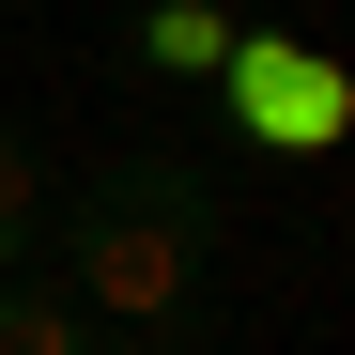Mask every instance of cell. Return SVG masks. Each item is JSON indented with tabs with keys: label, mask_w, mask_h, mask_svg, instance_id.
<instances>
[{
	"label": "cell",
	"mask_w": 355,
	"mask_h": 355,
	"mask_svg": "<svg viewBox=\"0 0 355 355\" xmlns=\"http://www.w3.org/2000/svg\"><path fill=\"white\" fill-rule=\"evenodd\" d=\"M216 232H232V186L201 155H108L78 201H46V278L108 340H170V324H201Z\"/></svg>",
	"instance_id": "obj_1"
},
{
	"label": "cell",
	"mask_w": 355,
	"mask_h": 355,
	"mask_svg": "<svg viewBox=\"0 0 355 355\" xmlns=\"http://www.w3.org/2000/svg\"><path fill=\"white\" fill-rule=\"evenodd\" d=\"M201 93H216V124L263 139V155H340L355 139V62L309 46V31H232V62Z\"/></svg>",
	"instance_id": "obj_2"
},
{
	"label": "cell",
	"mask_w": 355,
	"mask_h": 355,
	"mask_svg": "<svg viewBox=\"0 0 355 355\" xmlns=\"http://www.w3.org/2000/svg\"><path fill=\"white\" fill-rule=\"evenodd\" d=\"M232 31H248L232 0H139V16H124V62H139V78H216Z\"/></svg>",
	"instance_id": "obj_3"
},
{
	"label": "cell",
	"mask_w": 355,
	"mask_h": 355,
	"mask_svg": "<svg viewBox=\"0 0 355 355\" xmlns=\"http://www.w3.org/2000/svg\"><path fill=\"white\" fill-rule=\"evenodd\" d=\"M0 355H124V340H108V324L78 309V293L31 263V278H0Z\"/></svg>",
	"instance_id": "obj_4"
},
{
	"label": "cell",
	"mask_w": 355,
	"mask_h": 355,
	"mask_svg": "<svg viewBox=\"0 0 355 355\" xmlns=\"http://www.w3.org/2000/svg\"><path fill=\"white\" fill-rule=\"evenodd\" d=\"M46 201H62V186H46V139L0 108V278H31V263H46Z\"/></svg>",
	"instance_id": "obj_5"
}]
</instances>
